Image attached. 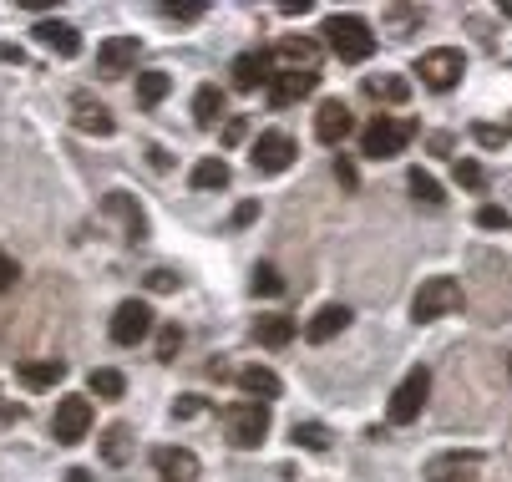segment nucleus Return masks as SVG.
I'll return each mask as SVG.
<instances>
[{
	"instance_id": "1",
	"label": "nucleus",
	"mask_w": 512,
	"mask_h": 482,
	"mask_svg": "<svg viewBox=\"0 0 512 482\" xmlns=\"http://www.w3.org/2000/svg\"><path fill=\"white\" fill-rule=\"evenodd\" d=\"M411 137H416V122L411 117H376V122H365L360 127V153L365 158H376V163H386V158H401L406 148H411Z\"/></svg>"
},
{
	"instance_id": "29",
	"label": "nucleus",
	"mask_w": 512,
	"mask_h": 482,
	"mask_svg": "<svg viewBox=\"0 0 512 482\" xmlns=\"http://www.w3.org/2000/svg\"><path fill=\"white\" fill-rule=\"evenodd\" d=\"M132 457V432L122 427V422H112L107 432H102V462H112V467H122Z\"/></svg>"
},
{
	"instance_id": "21",
	"label": "nucleus",
	"mask_w": 512,
	"mask_h": 482,
	"mask_svg": "<svg viewBox=\"0 0 512 482\" xmlns=\"http://www.w3.org/2000/svg\"><path fill=\"white\" fill-rule=\"evenodd\" d=\"M16 376H21V386H31V391H46V386H56V381L66 376V361H61V356L21 361V366H16Z\"/></svg>"
},
{
	"instance_id": "6",
	"label": "nucleus",
	"mask_w": 512,
	"mask_h": 482,
	"mask_svg": "<svg viewBox=\"0 0 512 482\" xmlns=\"http://www.w3.org/2000/svg\"><path fill=\"white\" fill-rule=\"evenodd\" d=\"M426 396H431V371H426V366H411V371H406V381L391 391V406H386L391 427H411V422L421 417Z\"/></svg>"
},
{
	"instance_id": "38",
	"label": "nucleus",
	"mask_w": 512,
	"mask_h": 482,
	"mask_svg": "<svg viewBox=\"0 0 512 482\" xmlns=\"http://www.w3.org/2000/svg\"><path fill=\"white\" fill-rule=\"evenodd\" d=\"M16 280H21V264H16L6 249H0V295H6V290H16Z\"/></svg>"
},
{
	"instance_id": "3",
	"label": "nucleus",
	"mask_w": 512,
	"mask_h": 482,
	"mask_svg": "<svg viewBox=\"0 0 512 482\" xmlns=\"http://www.w3.org/2000/svg\"><path fill=\"white\" fill-rule=\"evenodd\" d=\"M269 427H274V417H269L264 401H234V406H224V432H229V442L239 452H254L269 437Z\"/></svg>"
},
{
	"instance_id": "9",
	"label": "nucleus",
	"mask_w": 512,
	"mask_h": 482,
	"mask_svg": "<svg viewBox=\"0 0 512 482\" xmlns=\"http://www.w3.org/2000/svg\"><path fill=\"white\" fill-rule=\"evenodd\" d=\"M112 340L117 346H137V340H148V330H153V310H148V300H122L117 310H112Z\"/></svg>"
},
{
	"instance_id": "34",
	"label": "nucleus",
	"mask_w": 512,
	"mask_h": 482,
	"mask_svg": "<svg viewBox=\"0 0 512 482\" xmlns=\"http://www.w3.org/2000/svg\"><path fill=\"white\" fill-rule=\"evenodd\" d=\"M254 295H284L279 269H269V264H259V269H254Z\"/></svg>"
},
{
	"instance_id": "39",
	"label": "nucleus",
	"mask_w": 512,
	"mask_h": 482,
	"mask_svg": "<svg viewBox=\"0 0 512 482\" xmlns=\"http://www.w3.org/2000/svg\"><path fill=\"white\" fill-rule=\"evenodd\" d=\"M148 290H153V295H173V290H178V274H173V269H153V274H148Z\"/></svg>"
},
{
	"instance_id": "24",
	"label": "nucleus",
	"mask_w": 512,
	"mask_h": 482,
	"mask_svg": "<svg viewBox=\"0 0 512 482\" xmlns=\"http://www.w3.org/2000/svg\"><path fill=\"white\" fill-rule=\"evenodd\" d=\"M360 92L371 97V102H391V107H401V102L411 97V82H406V77H365Z\"/></svg>"
},
{
	"instance_id": "22",
	"label": "nucleus",
	"mask_w": 512,
	"mask_h": 482,
	"mask_svg": "<svg viewBox=\"0 0 512 482\" xmlns=\"http://www.w3.org/2000/svg\"><path fill=\"white\" fill-rule=\"evenodd\" d=\"M239 391H244L249 401H264V406H269V401L284 391V381H279L269 366H244V371H239Z\"/></svg>"
},
{
	"instance_id": "27",
	"label": "nucleus",
	"mask_w": 512,
	"mask_h": 482,
	"mask_svg": "<svg viewBox=\"0 0 512 482\" xmlns=\"http://www.w3.org/2000/svg\"><path fill=\"white\" fill-rule=\"evenodd\" d=\"M218 117H224V92L208 82V87L193 92V122H198V127H213Z\"/></svg>"
},
{
	"instance_id": "8",
	"label": "nucleus",
	"mask_w": 512,
	"mask_h": 482,
	"mask_svg": "<svg viewBox=\"0 0 512 482\" xmlns=\"http://www.w3.org/2000/svg\"><path fill=\"white\" fill-rule=\"evenodd\" d=\"M300 158V148H295V137L289 132H259L254 137V148H249V163H254V173H284L289 163Z\"/></svg>"
},
{
	"instance_id": "44",
	"label": "nucleus",
	"mask_w": 512,
	"mask_h": 482,
	"mask_svg": "<svg viewBox=\"0 0 512 482\" xmlns=\"http://www.w3.org/2000/svg\"><path fill=\"white\" fill-rule=\"evenodd\" d=\"M0 61H21V46H11V41H0Z\"/></svg>"
},
{
	"instance_id": "19",
	"label": "nucleus",
	"mask_w": 512,
	"mask_h": 482,
	"mask_svg": "<svg viewBox=\"0 0 512 482\" xmlns=\"http://www.w3.org/2000/svg\"><path fill=\"white\" fill-rule=\"evenodd\" d=\"M345 325H350V310L345 305H320L310 315V325H305V340H310V346H330Z\"/></svg>"
},
{
	"instance_id": "32",
	"label": "nucleus",
	"mask_w": 512,
	"mask_h": 482,
	"mask_svg": "<svg viewBox=\"0 0 512 482\" xmlns=\"http://www.w3.org/2000/svg\"><path fill=\"white\" fill-rule=\"evenodd\" d=\"M452 173H457V183H462V188H472V193H482V188H487V168H482V163H472V158H462Z\"/></svg>"
},
{
	"instance_id": "16",
	"label": "nucleus",
	"mask_w": 512,
	"mask_h": 482,
	"mask_svg": "<svg viewBox=\"0 0 512 482\" xmlns=\"http://www.w3.org/2000/svg\"><path fill=\"white\" fill-rule=\"evenodd\" d=\"M153 472L163 482H198V457L188 447H153Z\"/></svg>"
},
{
	"instance_id": "2",
	"label": "nucleus",
	"mask_w": 512,
	"mask_h": 482,
	"mask_svg": "<svg viewBox=\"0 0 512 482\" xmlns=\"http://www.w3.org/2000/svg\"><path fill=\"white\" fill-rule=\"evenodd\" d=\"M325 46H330L340 61L360 66V61L376 56V31L365 26L360 16H330V21H325Z\"/></svg>"
},
{
	"instance_id": "18",
	"label": "nucleus",
	"mask_w": 512,
	"mask_h": 482,
	"mask_svg": "<svg viewBox=\"0 0 512 482\" xmlns=\"http://www.w3.org/2000/svg\"><path fill=\"white\" fill-rule=\"evenodd\" d=\"M36 41L56 56H82V31L71 21H36Z\"/></svg>"
},
{
	"instance_id": "41",
	"label": "nucleus",
	"mask_w": 512,
	"mask_h": 482,
	"mask_svg": "<svg viewBox=\"0 0 512 482\" xmlns=\"http://www.w3.org/2000/svg\"><path fill=\"white\" fill-rule=\"evenodd\" d=\"M335 178H340V188H350V193L360 188V173H355V163H350V158H335Z\"/></svg>"
},
{
	"instance_id": "4",
	"label": "nucleus",
	"mask_w": 512,
	"mask_h": 482,
	"mask_svg": "<svg viewBox=\"0 0 512 482\" xmlns=\"http://www.w3.org/2000/svg\"><path fill=\"white\" fill-rule=\"evenodd\" d=\"M462 305V285L452 280V274H431V280H421L416 300H411V320L416 325H431V320H442V315H457Z\"/></svg>"
},
{
	"instance_id": "28",
	"label": "nucleus",
	"mask_w": 512,
	"mask_h": 482,
	"mask_svg": "<svg viewBox=\"0 0 512 482\" xmlns=\"http://www.w3.org/2000/svg\"><path fill=\"white\" fill-rule=\"evenodd\" d=\"M168 92H173L168 72H137V107H158Z\"/></svg>"
},
{
	"instance_id": "33",
	"label": "nucleus",
	"mask_w": 512,
	"mask_h": 482,
	"mask_svg": "<svg viewBox=\"0 0 512 482\" xmlns=\"http://www.w3.org/2000/svg\"><path fill=\"white\" fill-rule=\"evenodd\" d=\"M178 351H183V330L178 325H163L158 330V361H178Z\"/></svg>"
},
{
	"instance_id": "15",
	"label": "nucleus",
	"mask_w": 512,
	"mask_h": 482,
	"mask_svg": "<svg viewBox=\"0 0 512 482\" xmlns=\"http://www.w3.org/2000/svg\"><path fill=\"white\" fill-rule=\"evenodd\" d=\"M137 36H112V41H102L97 46V72L102 77H122V72H132L137 66Z\"/></svg>"
},
{
	"instance_id": "7",
	"label": "nucleus",
	"mask_w": 512,
	"mask_h": 482,
	"mask_svg": "<svg viewBox=\"0 0 512 482\" xmlns=\"http://www.w3.org/2000/svg\"><path fill=\"white\" fill-rule=\"evenodd\" d=\"M87 432H92V401L87 396H61L56 411H51V437L61 447H77Z\"/></svg>"
},
{
	"instance_id": "17",
	"label": "nucleus",
	"mask_w": 512,
	"mask_h": 482,
	"mask_svg": "<svg viewBox=\"0 0 512 482\" xmlns=\"http://www.w3.org/2000/svg\"><path fill=\"white\" fill-rule=\"evenodd\" d=\"M269 51H244V56H234V87L239 92H259V87H269Z\"/></svg>"
},
{
	"instance_id": "25",
	"label": "nucleus",
	"mask_w": 512,
	"mask_h": 482,
	"mask_svg": "<svg viewBox=\"0 0 512 482\" xmlns=\"http://www.w3.org/2000/svg\"><path fill=\"white\" fill-rule=\"evenodd\" d=\"M229 163L224 158H203V163H193V173H188V183L198 188V193H213V188H229Z\"/></svg>"
},
{
	"instance_id": "26",
	"label": "nucleus",
	"mask_w": 512,
	"mask_h": 482,
	"mask_svg": "<svg viewBox=\"0 0 512 482\" xmlns=\"http://www.w3.org/2000/svg\"><path fill=\"white\" fill-rule=\"evenodd\" d=\"M87 391H92L97 401H122V396H127V376L112 371V366H97V371L87 376Z\"/></svg>"
},
{
	"instance_id": "14",
	"label": "nucleus",
	"mask_w": 512,
	"mask_h": 482,
	"mask_svg": "<svg viewBox=\"0 0 512 482\" xmlns=\"http://www.w3.org/2000/svg\"><path fill=\"white\" fill-rule=\"evenodd\" d=\"M350 132H355L350 107H345V102H320V112H315V137H320V143H325V148H340Z\"/></svg>"
},
{
	"instance_id": "43",
	"label": "nucleus",
	"mask_w": 512,
	"mask_h": 482,
	"mask_svg": "<svg viewBox=\"0 0 512 482\" xmlns=\"http://www.w3.org/2000/svg\"><path fill=\"white\" fill-rule=\"evenodd\" d=\"M254 219H259V203H239V209H234V229H244Z\"/></svg>"
},
{
	"instance_id": "10",
	"label": "nucleus",
	"mask_w": 512,
	"mask_h": 482,
	"mask_svg": "<svg viewBox=\"0 0 512 482\" xmlns=\"http://www.w3.org/2000/svg\"><path fill=\"white\" fill-rule=\"evenodd\" d=\"M269 61L279 66V72H320V41H310V36H279Z\"/></svg>"
},
{
	"instance_id": "11",
	"label": "nucleus",
	"mask_w": 512,
	"mask_h": 482,
	"mask_svg": "<svg viewBox=\"0 0 512 482\" xmlns=\"http://www.w3.org/2000/svg\"><path fill=\"white\" fill-rule=\"evenodd\" d=\"M71 122H77V132H87V137H112L117 132V117L87 92L71 97Z\"/></svg>"
},
{
	"instance_id": "30",
	"label": "nucleus",
	"mask_w": 512,
	"mask_h": 482,
	"mask_svg": "<svg viewBox=\"0 0 512 482\" xmlns=\"http://www.w3.org/2000/svg\"><path fill=\"white\" fill-rule=\"evenodd\" d=\"M406 188H411V193H416V198L426 203V209H442V203H447L442 183H436L431 173H421V168H411V173H406Z\"/></svg>"
},
{
	"instance_id": "35",
	"label": "nucleus",
	"mask_w": 512,
	"mask_h": 482,
	"mask_svg": "<svg viewBox=\"0 0 512 482\" xmlns=\"http://www.w3.org/2000/svg\"><path fill=\"white\" fill-rule=\"evenodd\" d=\"M477 224H482V229H512V214L497 209V203H482V209H477Z\"/></svg>"
},
{
	"instance_id": "36",
	"label": "nucleus",
	"mask_w": 512,
	"mask_h": 482,
	"mask_svg": "<svg viewBox=\"0 0 512 482\" xmlns=\"http://www.w3.org/2000/svg\"><path fill=\"white\" fill-rule=\"evenodd\" d=\"M472 137H477L482 148H502V143H507V127H497V122H477Z\"/></svg>"
},
{
	"instance_id": "12",
	"label": "nucleus",
	"mask_w": 512,
	"mask_h": 482,
	"mask_svg": "<svg viewBox=\"0 0 512 482\" xmlns=\"http://www.w3.org/2000/svg\"><path fill=\"white\" fill-rule=\"evenodd\" d=\"M102 209H107L112 219H122V239H127V244H142V239H148V214L137 209L132 193H107Z\"/></svg>"
},
{
	"instance_id": "37",
	"label": "nucleus",
	"mask_w": 512,
	"mask_h": 482,
	"mask_svg": "<svg viewBox=\"0 0 512 482\" xmlns=\"http://www.w3.org/2000/svg\"><path fill=\"white\" fill-rule=\"evenodd\" d=\"M163 16H173V21H198L208 6H203V0H183V6H158Z\"/></svg>"
},
{
	"instance_id": "40",
	"label": "nucleus",
	"mask_w": 512,
	"mask_h": 482,
	"mask_svg": "<svg viewBox=\"0 0 512 482\" xmlns=\"http://www.w3.org/2000/svg\"><path fill=\"white\" fill-rule=\"evenodd\" d=\"M203 406H208L203 396H183V401H173V417H178V422H188V417H198Z\"/></svg>"
},
{
	"instance_id": "23",
	"label": "nucleus",
	"mask_w": 512,
	"mask_h": 482,
	"mask_svg": "<svg viewBox=\"0 0 512 482\" xmlns=\"http://www.w3.org/2000/svg\"><path fill=\"white\" fill-rule=\"evenodd\" d=\"M254 335H259V346L284 351L289 340H295V315H259L254 320Z\"/></svg>"
},
{
	"instance_id": "20",
	"label": "nucleus",
	"mask_w": 512,
	"mask_h": 482,
	"mask_svg": "<svg viewBox=\"0 0 512 482\" xmlns=\"http://www.w3.org/2000/svg\"><path fill=\"white\" fill-rule=\"evenodd\" d=\"M482 467V452H447V457H436L431 462V482H472V472Z\"/></svg>"
},
{
	"instance_id": "45",
	"label": "nucleus",
	"mask_w": 512,
	"mask_h": 482,
	"mask_svg": "<svg viewBox=\"0 0 512 482\" xmlns=\"http://www.w3.org/2000/svg\"><path fill=\"white\" fill-rule=\"evenodd\" d=\"M66 482H92V472H87V467H71V472H66Z\"/></svg>"
},
{
	"instance_id": "46",
	"label": "nucleus",
	"mask_w": 512,
	"mask_h": 482,
	"mask_svg": "<svg viewBox=\"0 0 512 482\" xmlns=\"http://www.w3.org/2000/svg\"><path fill=\"white\" fill-rule=\"evenodd\" d=\"M507 137H512V122H507Z\"/></svg>"
},
{
	"instance_id": "31",
	"label": "nucleus",
	"mask_w": 512,
	"mask_h": 482,
	"mask_svg": "<svg viewBox=\"0 0 512 482\" xmlns=\"http://www.w3.org/2000/svg\"><path fill=\"white\" fill-rule=\"evenodd\" d=\"M295 447L305 452H330V432L320 422H295Z\"/></svg>"
},
{
	"instance_id": "5",
	"label": "nucleus",
	"mask_w": 512,
	"mask_h": 482,
	"mask_svg": "<svg viewBox=\"0 0 512 482\" xmlns=\"http://www.w3.org/2000/svg\"><path fill=\"white\" fill-rule=\"evenodd\" d=\"M411 72H416L421 87H431V92H452V87L462 82V72H467V56H462L457 46H436V51H421V56H416Z\"/></svg>"
},
{
	"instance_id": "42",
	"label": "nucleus",
	"mask_w": 512,
	"mask_h": 482,
	"mask_svg": "<svg viewBox=\"0 0 512 482\" xmlns=\"http://www.w3.org/2000/svg\"><path fill=\"white\" fill-rule=\"evenodd\" d=\"M244 137H249V122H244V117H229V127H224V143H229V148H239Z\"/></svg>"
},
{
	"instance_id": "13",
	"label": "nucleus",
	"mask_w": 512,
	"mask_h": 482,
	"mask_svg": "<svg viewBox=\"0 0 512 482\" xmlns=\"http://www.w3.org/2000/svg\"><path fill=\"white\" fill-rule=\"evenodd\" d=\"M320 87V72H274L269 77V107H295Z\"/></svg>"
}]
</instances>
